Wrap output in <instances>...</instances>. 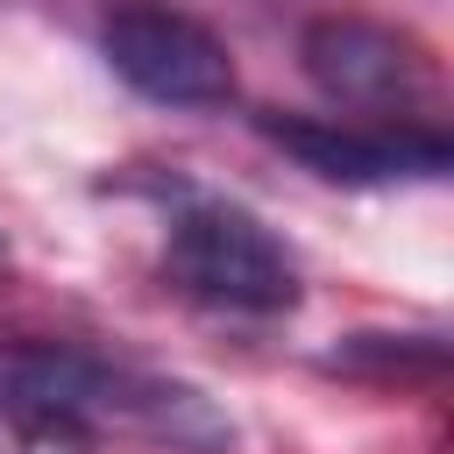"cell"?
Instances as JSON below:
<instances>
[{
    "label": "cell",
    "mask_w": 454,
    "mask_h": 454,
    "mask_svg": "<svg viewBox=\"0 0 454 454\" xmlns=\"http://www.w3.org/2000/svg\"><path fill=\"white\" fill-rule=\"evenodd\" d=\"M0 404H43L85 433H135L170 454H227L234 419L184 376L114 362L71 340H0Z\"/></svg>",
    "instance_id": "cell-1"
},
{
    "label": "cell",
    "mask_w": 454,
    "mask_h": 454,
    "mask_svg": "<svg viewBox=\"0 0 454 454\" xmlns=\"http://www.w3.org/2000/svg\"><path fill=\"white\" fill-rule=\"evenodd\" d=\"M177 291H192L199 305L220 312H291L298 305V262L291 248L227 199H192L170 220V248H163Z\"/></svg>",
    "instance_id": "cell-2"
},
{
    "label": "cell",
    "mask_w": 454,
    "mask_h": 454,
    "mask_svg": "<svg viewBox=\"0 0 454 454\" xmlns=\"http://www.w3.org/2000/svg\"><path fill=\"white\" fill-rule=\"evenodd\" d=\"M99 57L114 64V78L128 92H142L156 106H177V114H206V106L234 99L227 43L199 14L163 7V0H121L99 21Z\"/></svg>",
    "instance_id": "cell-3"
},
{
    "label": "cell",
    "mask_w": 454,
    "mask_h": 454,
    "mask_svg": "<svg viewBox=\"0 0 454 454\" xmlns=\"http://www.w3.org/2000/svg\"><path fill=\"white\" fill-rule=\"evenodd\" d=\"M298 64L348 114L397 121V114H411L433 92L426 43L404 35V28H390V21H369V14H312L298 28Z\"/></svg>",
    "instance_id": "cell-4"
},
{
    "label": "cell",
    "mask_w": 454,
    "mask_h": 454,
    "mask_svg": "<svg viewBox=\"0 0 454 454\" xmlns=\"http://www.w3.org/2000/svg\"><path fill=\"white\" fill-rule=\"evenodd\" d=\"M262 142L298 156L326 184H404V177H447L454 149L433 121H305V114H262Z\"/></svg>",
    "instance_id": "cell-5"
},
{
    "label": "cell",
    "mask_w": 454,
    "mask_h": 454,
    "mask_svg": "<svg viewBox=\"0 0 454 454\" xmlns=\"http://www.w3.org/2000/svg\"><path fill=\"white\" fill-rule=\"evenodd\" d=\"M326 369L333 376H355V383H433L447 369V340L440 333H348L340 348H326Z\"/></svg>",
    "instance_id": "cell-6"
},
{
    "label": "cell",
    "mask_w": 454,
    "mask_h": 454,
    "mask_svg": "<svg viewBox=\"0 0 454 454\" xmlns=\"http://www.w3.org/2000/svg\"><path fill=\"white\" fill-rule=\"evenodd\" d=\"M0 454H92V433L43 404H0Z\"/></svg>",
    "instance_id": "cell-7"
},
{
    "label": "cell",
    "mask_w": 454,
    "mask_h": 454,
    "mask_svg": "<svg viewBox=\"0 0 454 454\" xmlns=\"http://www.w3.org/2000/svg\"><path fill=\"white\" fill-rule=\"evenodd\" d=\"M0 262H7V241H0Z\"/></svg>",
    "instance_id": "cell-8"
}]
</instances>
